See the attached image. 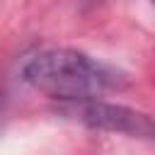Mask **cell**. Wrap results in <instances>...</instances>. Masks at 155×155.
I'll use <instances>...</instances> for the list:
<instances>
[{"mask_svg":"<svg viewBox=\"0 0 155 155\" xmlns=\"http://www.w3.org/2000/svg\"><path fill=\"white\" fill-rule=\"evenodd\" d=\"M22 78L36 92L58 102L97 99L126 87L121 70L75 48H46L29 56L22 63Z\"/></svg>","mask_w":155,"mask_h":155,"instance_id":"1","label":"cell"},{"mask_svg":"<svg viewBox=\"0 0 155 155\" xmlns=\"http://www.w3.org/2000/svg\"><path fill=\"white\" fill-rule=\"evenodd\" d=\"M58 114L73 121H80L90 128L107 131V133H121L128 138H143V140H155V119L148 114L104 102V99H80V102H61Z\"/></svg>","mask_w":155,"mask_h":155,"instance_id":"2","label":"cell"}]
</instances>
